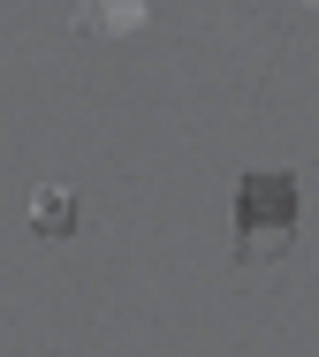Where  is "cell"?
Segmentation results:
<instances>
[{
	"label": "cell",
	"instance_id": "cell-1",
	"mask_svg": "<svg viewBox=\"0 0 319 357\" xmlns=\"http://www.w3.org/2000/svg\"><path fill=\"white\" fill-rule=\"evenodd\" d=\"M304 228V198L289 167H251L236 175V266H274L297 251Z\"/></svg>",
	"mask_w": 319,
	"mask_h": 357
},
{
	"label": "cell",
	"instance_id": "cell-2",
	"mask_svg": "<svg viewBox=\"0 0 319 357\" xmlns=\"http://www.w3.org/2000/svg\"><path fill=\"white\" fill-rule=\"evenodd\" d=\"M77 31L84 38H130V31H145V0H77Z\"/></svg>",
	"mask_w": 319,
	"mask_h": 357
},
{
	"label": "cell",
	"instance_id": "cell-3",
	"mask_svg": "<svg viewBox=\"0 0 319 357\" xmlns=\"http://www.w3.org/2000/svg\"><path fill=\"white\" fill-rule=\"evenodd\" d=\"M31 228H38L46 243H69V236H77V190H69V183H46V190L31 198Z\"/></svg>",
	"mask_w": 319,
	"mask_h": 357
},
{
	"label": "cell",
	"instance_id": "cell-4",
	"mask_svg": "<svg viewBox=\"0 0 319 357\" xmlns=\"http://www.w3.org/2000/svg\"><path fill=\"white\" fill-rule=\"evenodd\" d=\"M304 8H319V0H304Z\"/></svg>",
	"mask_w": 319,
	"mask_h": 357
}]
</instances>
